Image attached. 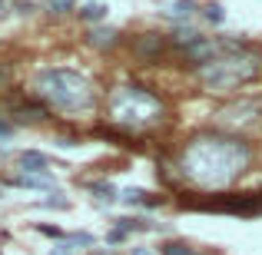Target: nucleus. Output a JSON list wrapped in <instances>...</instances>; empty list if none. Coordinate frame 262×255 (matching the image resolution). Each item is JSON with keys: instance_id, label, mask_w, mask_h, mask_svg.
Listing matches in <instances>:
<instances>
[{"instance_id": "obj_19", "label": "nucleus", "mask_w": 262, "mask_h": 255, "mask_svg": "<svg viewBox=\"0 0 262 255\" xmlns=\"http://www.w3.org/2000/svg\"><path fill=\"white\" fill-rule=\"evenodd\" d=\"M129 255H153L149 249H129Z\"/></svg>"}, {"instance_id": "obj_7", "label": "nucleus", "mask_w": 262, "mask_h": 255, "mask_svg": "<svg viewBox=\"0 0 262 255\" xmlns=\"http://www.w3.org/2000/svg\"><path fill=\"white\" fill-rule=\"evenodd\" d=\"M17 163H20V169H24L27 176H43V172H47V156L33 153V149H30V153H20Z\"/></svg>"}, {"instance_id": "obj_13", "label": "nucleus", "mask_w": 262, "mask_h": 255, "mask_svg": "<svg viewBox=\"0 0 262 255\" xmlns=\"http://www.w3.org/2000/svg\"><path fill=\"white\" fill-rule=\"evenodd\" d=\"M123 202H129V205H133V202H146V205H156L153 199H146V192H143V189H126V192H123Z\"/></svg>"}, {"instance_id": "obj_12", "label": "nucleus", "mask_w": 262, "mask_h": 255, "mask_svg": "<svg viewBox=\"0 0 262 255\" xmlns=\"http://www.w3.org/2000/svg\"><path fill=\"white\" fill-rule=\"evenodd\" d=\"M90 192H96V199H106V202H113V199H116V192H113V186H110V182H93V186H90Z\"/></svg>"}, {"instance_id": "obj_18", "label": "nucleus", "mask_w": 262, "mask_h": 255, "mask_svg": "<svg viewBox=\"0 0 262 255\" xmlns=\"http://www.w3.org/2000/svg\"><path fill=\"white\" fill-rule=\"evenodd\" d=\"M70 252H73V249H70V245H60V249H57V252H53V255H70Z\"/></svg>"}, {"instance_id": "obj_11", "label": "nucleus", "mask_w": 262, "mask_h": 255, "mask_svg": "<svg viewBox=\"0 0 262 255\" xmlns=\"http://www.w3.org/2000/svg\"><path fill=\"white\" fill-rule=\"evenodd\" d=\"M203 13H206V20H209V24H223V20H226V10L219 4H206Z\"/></svg>"}, {"instance_id": "obj_14", "label": "nucleus", "mask_w": 262, "mask_h": 255, "mask_svg": "<svg viewBox=\"0 0 262 255\" xmlns=\"http://www.w3.org/2000/svg\"><path fill=\"white\" fill-rule=\"evenodd\" d=\"M43 4L50 7V13H70L77 7V0H43Z\"/></svg>"}, {"instance_id": "obj_2", "label": "nucleus", "mask_w": 262, "mask_h": 255, "mask_svg": "<svg viewBox=\"0 0 262 255\" xmlns=\"http://www.w3.org/2000/svg\"><path fill=\"white\" fill-rule=\"evenodd\" d=\"M259 73H262V50L249 43H226V50L219 57L196 66V77L203 80V86L216 89V93L239 89L243 83L256 80Z\"/></svg>"}, {"instance_id": "obj_16", "label": "nucleus", "mask_w": 262, "mask_h": 255, "mask_svg": "<svg viewBox=\"0 0 262 255\" xmlns=\"http://www.w3.org/2000/svg\"><path fill=\"white\" fill-rule=\"evenodd\" d=\"M40 232H43V236H53V239H63V232H60V229H50V225H40Z\"/></svg>"}, {"instance_id": "obj_9", "label": "nucleus", "mask_w": 262, "mask_h": 255, "mask_svg": "<svg viewBox=\"0 0 262 255\" xmlns=\"http://www.w3.org/2000/svg\"><path fill=\"white\" fill-rule=\"evenodd\" d=\"M83 20H106V4H83L80 7Z\"/></svg>"}, {"instance_id": "obj_6", "label": "nucleus", "mask_w": 262, "mask_h": 255, "mask_svg": "<svg viewBox=\"0 0 262 255\" xmlns=\"http://www.w3.org/2000/svg\"><path fill=\"white\" fill-rule=\"evenodd\" d=\"M86 43L96 47V50H110V47L120 43V30H113V27H96V30L86 33Z\"/></svg>"}, {"instance_id": "obj_1", "label": "nucleus", "mask_w": 262, "mask_h": 255, "mask_svg": "<svg viewBox=\"0 0 262 255\" xmlns=\"http://www.w3.org/2000/svg\"><path fill=\"white\" fill-rule=\"evenodd\" d=\"M249 159H252V153L243 140L219 136V133H203L183 149L179 169L199 189H226L229 182H236L246 172Z\"/></svg>"}, {"instance_id": "obj_15", "label": "nucleus", "mask_w": 262, "mask_h": 255, "mask_svg": "<svg viewBox=\"0 0 262 255\" xmlns=\"http://www.w3.org/2000/svg\"><path fill=\"white\" fill-rule=\"evenodd\" d=\"M163 255H199V252H192L189 245H183V242H166L163 245Z\"/></svg>"}, {"instance_id": "obj_3", "label": "nucleus", "mask_w": 262, "mask_h": 255, "mask_svg": "<svg viewBox=\"0 0 262 255\" xmlns=\"http://www.w3.org/2000/svg\"><path fill=\"white\" fill-rule=\"evenodd\" d=\"M37 93L50 103L53 109H63V113H80V109H90L96 103L93 83L77 70H67V66H53V70H43L37 77Z\"/></svg>"}, {"instance_id": "obj_4", "label": "nucleus", "mask_w": 262, "mask_h": 255, "mask_svg": "<svg viewBox=\"0 0 262 255\" xmlns=\"http://www.w3.org/2000/svg\"><path fill=\"white\" fill-rule=\"evenodd\" d=\"M110 116L126 129H146L163 120V103L143 86H120L110 96Z\"/></svg>"}, {"instance_id": "obj_8", "label": "nucleus", "mask_w": 262, "mask_h": 255, "mask_svg": "<svg viewBox=\"0 0 262 255\" xmlns=\"http://www.w3.org/2000/svg\"><path fill=\"white\" fill-rule=\"evenodd\" d=\"M10 182L13 186H27V189H50V186H53V176H47V172H43V176H27V172H24V176L10 179Z\"/></svg>"}, {"instance_id": "obj_10", "label": "nucleus", "mask_w": 262, "mask_h": 255, "mask_svg": "<svg viewBox=\"0 0 262 255\" xmlns=\"http://www.w3.org/2000/svg\"><path fill=\"white\" fill-rule=\"evenodd\" d=\"M169 13H173V17H179V20H183V17H192V13H196V4H192V0H176Z\"/></svg>"}, {"instance_id": "obj_5", "label": "nucleus", "mask_w": 262, "mask_h": 255, "mask_svg": "<svg viewBox=\"0 0 262 255\" xmlns=\"http://www.w3.org/2000/svg\"><path fill=\"white\" fill-rule=\"evenodd\" d=\"M160 50H163V37H160V33H143V37L133 43V53L140 60H156Z\"/></svg>"}, {"instance_id": "obj_20", "label": "nucleus", "mask_w": 262, "mask_h": 255, "mask_svg": "<svg viewBox=\"0 0 262 255\" xmlns=\"http://www.w3.org/2000/svg\"><path fill=\"white\" fill-rule=\"evenodd\" d=\"M0 80H4V70H0Z\"/></svg>"}, {"instance_id": "obj_17", "label": "nucleus", "mask_w": 262, "mask_h": 255, "mask_svg": "<svg viewBox=\"0 0 262 255\" xmlns=\"http://www.w3.org/2000/svg\"><path fill=\"white\" fill-rule=\"evenodd\" d=\"M10 133H13V126H10V123H4V120H0V140H7Z\"/></svg>"}]
</instances>
